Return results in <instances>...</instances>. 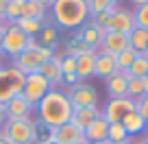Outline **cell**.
<instances>
[{
    "mask_svg": "<svg viewBox=\"0 0 148 144\" xmlns=\"http://www.w3.org/2000/svg\"><path fill=\"white\" fill-rule=\"evenodd\" d=\"M118 5V0H87V7H89V15H98L102 13V11L111 9V7H116Z\"/></svg>",
    "mask_w": 148,
    "mask_h": 144,
    "instance_id": "29",
    "label": "cell"
},
{
    "mask_svg": "<svg viewBox=\"0 0 148 144\" xmlns=\"http://www.w3.org/2000/svg\"><path fill=\"white\" fill-rule=\"evenodd\" d=\"M0 68H2V61H0Z\"/></svg>",
    "mask_w": 148,
    "mask_h": 144,
    "instance_id": "48",
    "label": "cell"
},
{
    "mask_svg": "<svg viewBox=\"0 0 148 144\" xmlns=\"http://www.w3.org/2000/svg\"><path fill=\"white\" fill-rule=\"evenodd\" d=\"M122 127H124L126 135L133 138V135H139V133L146 131V120H144L137 112H131V114H126V116L122 118Z\"/></svg>",
    "mask_w": 148,
    "mask_h": 144,
    "instance_id": "21",
    "label": "cell"
},
{
    "mask_svg": "<svg viewBox=\"0 0 148 144\" xmlns=\"http://www.w3.org/2000/svg\"><path fill=\"white\" fill-rule=\"evenodd\" d=\"M24 5H26V0H9L2 20H7V24H13L15 20H20L22 18V11H24Z\"/></svg>",
    "mask_w": 148,
    "mask_h": 144,
    "instance_id": "27",
    "label": "cell"
},
{
    "mask_svg": "<svg viewBox=\"0 0 148 144\" xmlns=\"http://www.w3.org/2000/svg\"><path fill=\"white\" fill-rule=\"evenodd\" d=\"M61 70H63V76L76 74V57L63 55V57H61Z\"/></svg>",
    "mask_w": 148,
    "mask_h": 144,
    "instance_id": "33",
    "label": "cell"
},
{
    "mask_svg": "<svg viewBox=\"0 0 148 144\" xmlns=\"http://www.w3.org/2000/svg\"><path fill=\"white\" fill-rule=\"evenodd\" d=\"M118 72V63H116V57L113 55H107V52H98L96 57V72L94 76H100V79H109Z\"/></svg>",
    "mask_w": 148,
    "mask_h": 144,
    "instance_id": "19",
    "label": "cell"
},
{
    "mask_svg": "<svg viewBox=\"0 0 148 144\" xmlns=\"http://www.w3.org/2000/svg\"><path fill=\"white\" fill-rule=\"evenodd\" d=\"M57 39H59V31H57L55 24H44L42 33L37 35V42L46 48H52V50L57 48Z\"/></svg>",
    "mask_w": 148,
    "mask_h": 144,
    "instance_id": "23",
    "label": "cell"
},
{
    "mask_svg": "<svg viewBox=\"0 0 148 144\" xmlns=\"http://www.w3.org/2000/svg\"><path fill=\"white\" fill-rule=\"evenodd\" d=\"M135 57H137V52H135L131 46H129V48H124L120 55H116L118 70H120V72H129V68H131V63L135 61Z\"/></svg>",
    "mask_w": 148,
    "mask_h": 144,
    "instance_id": "28",
    "label": "cell"
},
{
    "mask_svg": "<svg viewBox=\"0 0 148 144\" xmlns=\"http://www.w3.org/2000/svg\"><path fill=\"white\" fill-rule=\"evenodd\" d=\"M129 74H131V79H144L148 74V52L135 57V61L129 68Z\"/></svg>",
    "mask_w": 148,
    "mask_h": 144,
    "instance_id": "26",
    "label": "cell"
},
{
    "mask_svg": "<svg viewBox=\"0 0 148 144\" xmlns=\"http://www.w3.org/2000/svg\"><path fill=\"white\" fill-rule=\"evenodd\" d=\"M5 109H7V120H18V118H28L31 116L33 105L22 96V94H18V96H13L5 105Z\"/></svg>",
    "mask_w": 148,
    "mask_h": 144,
    "instance_id": "16",
    "label": "cell"
},
{
    "mask_svg": "<svg viewBox=\"0 0 148 144\" xmlns=\"http://www.w3.org/2000/svg\"><path fill=\"white\" fill-rule=\"evenodd\" d=\"M5 122H7V109H5V105L0 103V127H5Z\"/></svg>",
    "mask_w": 148,
    "mask_h": 144,
    "instance_id": "35",
    "label": "cell"
},
{
    "mask_svg": "<svg viewBox=\"0 0 148 144\" xmlns=\"http://www.w3.org/2000/svg\"><path fill=\"white\" fill-rule=\"evenodd\" d=\"M129 79H131L129 72H120V70L113 76H109L107 79V94H109V98H126Z\"/></svg>",
    "mask_w": 148,
    "mask_h": 144,
    "instance_id": "17",
    "label": "cell"
},
{
    "mask_svg": "<svg viewBox=\"0 0 148 144\" xmlns=\"http://www.w3.org/2000/svg\"><path fill=\"white\" fill-rule=\"evenodd\" d=\"M124 48H129V35L124 33H116V31H107L105 37H102V44L98 48V52H107V55H120Z\"/></svg>",
    "mask_w": 148,
    "mask_h": 144,
    "instance_id": "12",
    "label": "cell"
},
{
    "mask_svg": "<svg viewBox=\"0 0 148 144\" xmlns=\"http://www.w3.org/2000/svg\"><path fill=\"white\" fill-rule=\"evenodd\" d=\"M46 15H48L46 7L37 5V2H33V0H26L24 11H22V18H31V20H37V22H44V24H46Z\"/></svg>",
    "mask_w": 148,
    "mask_h": 144,
    "instance_id": "25",
    "label": "cell"
},
{
    "mask_svg": "<svg viewBox=\"0 0 148 144\" xmlns=\"http://www.w3.org/2000/svg\"><path fill=\"white\" fill-rule=\"evenodd\" d=\"M83 133H85V140H87L89 144L105 142V140H107V133H109V122L100 116V118H96V120H94L92 125L83 131Z\"/></svg>",
    "mask_w": 148,
    "mask_h": 144,
    "instance_id": "20",
    "label": "cell"
},
{
    "mask_svg": "<svg viewBox=\"0 0 148 144\" xmlns=\"http://www.w3.org/2000/svg\"><path fill=\"white\" fill-rule=\"evenodd\" d=\"M79 144H89V142H87V140H83V142H79Z\"/></svg>",
    "mask_w": 148,
    "mask_h": 144,
    "instance_id": "45",
    "label": "cell"
},
{
    "mask_svg": "<svg viewBox=\"0 0 148 144\" xmlns=\"http://www.w3.org/2000/svg\"><path fill=\"white\" fill-rule=\"evenodd\" d=\"M50 92V83L44 79L39 72H33V74H26V81H24V90H22V96L31 103L33 107L39 105L46 94Z\"/></svg>",
    "mask_w": 148,
    "mask_h": 144,
    "instance_id": "8",
    "label": "cell"
},
{
    "mask_svg": "<svg viewBox=\"0 0 148 144\" xmlns=\"http://www.w3.org/2000/svg\"><path fill=\"white\" fill-rule=\"evenodd\" d=\"M28 48V37L20 31L15 24H7L5 28V37H2V46H0V52H5L7 57H18L20 52H24Z\"/></svg>",
    "mask_w": 148,
    "mask_h": 144,
    "instance_id": "7",
    "label": "cell"
},
{
    "mask_svg": "<svg viewBox=\"0 0 148 144\" xmlns=\"http://www.w3.org/2000/svg\"><path fill=\"white\" fill-rule=\"evenodd\" d=\"M48 138L52 144H79L85 140V133L76 125L68 122V125H61L57 129H48Z\"/></svg>",
    "mask_w": 148,
    "mask_h": 144,
    "instance_id": "10",
    "label": "cell"
},
{
    "mask_svg": "<svg viewBox=\"0 0 148 144\" xmlns=\"http://www.w3.org/2000/svg\"><path fill=\"white\" fill-rule=\"evenodd\" d=\"M37 122L28 118H18V120H7L2 127V133L13 144H35L37 140Z\"/></svg>",
    "mask_w": 148,
    "mask_h": 144,
    "instance_id": "3",
    "label": "cell"
},
{
    "mask_svg": "<svg viewBox=\"0 0 148 144\" xmlns=\"http://www.w3.org/2000/svg\"><path fill=\"white\" fill-rule=\"evenodd\" d=\"M13 24L26 35V37H37V35L42 33V28H44V22H37V20H31V18H20V20H15Z\"/></svg>",
    "mask_w": 148,
    "mask_h": 144,
    "instance_id": "24",
    "label": "cell"
},
{
    "mask_svg": "<svg viewBox=\"0 0 148 144\" xmlns=\"http://www.w3.org/2000/svg\"><path fill=\"white\" fill-rule=\"evenodd\" d=\"M144 92H146V94H148V74H146V76H144Z\"/></svg>",
    "mask_w": 148,
    "mask_h": 144,
    "instance_id": "42",
    "label": "cell"
},
{
    "mask_svg": "<svg viewBox=\"0 0 148 144\" xmlns=\"http://www.w3.org/2000/svg\"><path fill=\"white\" fill-rule=\"evenodd\" d=\"M26 74H22L20 70H15L13 65L9 68H0V103L7 105L13 96L22 94Z\"/></svg>",
    "mask_w": 148,
    "mask_h": 144,
    "instance_id": "5",
    "label": "cell"
},
{
    "mask_svg": "<svg viewBox=\"0 0 148 144\" xmlns=\"http://www.w3.org/2000/svg\"><path fill=\"white\" fill-rule=\"evenodd\" d=\"M68 98L72 103V109H83V107H98V92L94 85H89L87 81H79L76 85L68 88Z\"/></svg>",
    "mask_w": 148,
    "mask_h": 144,
    "instance_id": "6",
    "label": "cell"
},
{
    "mask_svg": "<svg viewBox=\"0 0 148 144\" xmlns=\"http://www.w3.org/2000/svg\"><path fill=\"white\" fill-rule=\"evenodd\" d=\"M135 112V101L133 98H109V103H107V107L102 109V118H105L109 125H113V122H122V118L126 116V114Z\"/></svg>",
    "mask_w": 148,
    "mask_h": 144,
    "instance_id": "9",
    "label": "cell"
},
{
    "mask_svg": "<svg viewBox=\"0 0 148 144\" xmlns=\"http://www.w3.org/2000/svg\"><path fill=\"white\" fill-rule=\"evenodd\" d=\"M129 46L133 48L137 55L148 52V31H144V28H133V31L129 33Z\"/></svg>",
    "mask_w": 148,
    "mask_h": 144,
    "instance_id": "22",
    "label": "cell"
},
{
    "mask_svg": "<svg viewBox=\"0 0 148 144\" xmlns=\"http://www.w3.org/2000/svg\"><path fill=\"white\" fill-rule=\"evenodd\" d=\"M52 55H55L52 48L39 46V48H35V50H24V52H20L18 57H13V59H11V65H13L15 70H20L22 74H33V72H39V65L46 59H50Z\"/></svg>",
    "mask_w": 148,
    "mask_h": 144,
    "instance_id": "4",
    "label": "cell"
},
{
    "mask_svg": "<svg viewBox=\"0 0 148 144\" xmlns=\"http://www.w3.org/2000/svg\"><path fill=\"white\" fill-rule=\"evenodd\" d=\"M5 28H7V24H2V26H0V46H2V37H5Z\"/></svg>",
    "mask_w": 148,
    "mask_h": 144,
    "instance_id": "41",
    "label": "cell"
},
{
    "mask_svg": "<svg viewBox=\"0 0 148 144\" xmlns=\"http://www.w3.org/2000/svg\"><path fill=\"white\" fill-rule=\"evenodd\" d=\"M72 103H70L68 94L61 90H50L37 105L39 125L46 129H57L61 125H68L72 120Z\"/></svg>",
    "mask_w": 148,
    "mask_h": 144,
    "instance_id": "1",
    "label": "cell"
},
{
    "mask_svg": "<svg viewBox=\"0 0 148 144\" xmlns=\"http://www.w3.org/2000/svg\"><path fill=\"white\" fill-rule=\"evenodd\" d=\"M135 7H142V5H148V0H131Z\"/></svg>",
    "mask_w": 148,
    "mask_h": 144,
    "instance_id": "40",
    "label": "cell"
},
{
    "mask_svg": "<svg viewBox=\"0 0 148 144\" xmlns=\"http://www.w3.org/2000/svg\"><path fill=\"white\" fill-rule=\"evenodd\" d=\"M33 2H37V5L46 7V9H48V7H52V5H55V0H33Z\"/></svg>",
    "mask_w": 148,
    "mask_h": 144,
    "instance_id": "36",
    "label": "cell"
},
{
    "mask_svg": "<svg viewBox=\"0 0 148 144\" xmlns=\"http://www.w3.org/2000/svg\"><path fill=\"white\" fill-rule=\"evenodd\" d=\"M116 144H133V138H126V140H122V142H116Z\"/></svg>",
    "mask_w": 148,
    "mask_h": 144,
    "instance_id": "43",
    "label": "cell"
},
{
    "mask_svg": "<svg viewBox=\"0 0 148 144\" xmlns=\"http://www.w3.org/2000/svg\"><path fill=\"white\" fill-rule=\"evenodd\" d=\"M146 133H148V118H146Z\"/></svg>",
    "mask_w": 148,
    "mask_h": 144,
    "instance_id": "46",
    "label": "cell"
},
{
    "mask_svg": "<svg viewBox=\"0 0 148 144\" xmlns=\"http://www.w3.org/2000/svg\"><path fill=\"white\" fill-rule=\"evenodd\" d=\"M7 2H9V0H0V18H5V11H7Z\"/></svg>",
    "mask_w": 148,
    "mask_h": 144,
    "instance_id": "37",
    "label": "cell"
},
{
    "mask_svg": "<svg viewBox=\"0 0 148 144\" xmlns=\"http://www.w3.org/2000/svg\"><path fill=\"white\" fill-rule=\"evenodd\" d=\"M135 112H137L144 120L148 118V94H144V96H139L137 101H135Z\"/></svg>",
    "mask_w": 148,
    "mask_h": 144,
    "instance_id": "34",
    "label": "cell"
},
{
    "mask_svg": "<svg viewBox=\"0 0 148 144\" xmlns=\"http://www.w3.org/2000/svg\"><path fill=\"white\" fill-rule=\"evenodd\" d=\"M0 144H13V142H11V140L7 138L5 133H2V129H0Z\"/></svg>",
    "mask_w": 148,
    "mask_h": 144,
    "instance_id": "38",
    "label": "cell"
},
{
    "mask_svg": "<svg viewBox=\"0 0 148 144\" xmlns=\"http://www.w3.org/2000/svg\"><path fill=\"white\" fill-rule=\"evenodd\" d=\"M102 112L98 109V107H83V109H74L72 112V125H76L81 131H85L89 125H92L96 118H100Z\"/></svg>",
    "mask_w": 148,
    "mask_h": 144,
    "instance_id": "18",
    "label": "cell"
},
{
    "mask_svg": "<svg viewBox=\"0 0 148 144\" xmlns=\"http://www.w3.org/2000/svg\"><path fill=\"white\" fill-rule=\"evenodd\" d=\"M96 144H111V142H109V140H105V142H96Z\"/></svg>",
    "mask_w": 148,
    "mask_h": 144,
    "instance_id": "44",
    "label": "cell"
},
{
    "mask_svg": "<svg viewBox=\"0 0 148 144\" xmlns=\"http://www.w3.org/2000/svg\"><path fill=\"white\" fill-rule=\"evenodd\" d=\"M96 57H98L96 50H85L76 57V76H79V81H87L89 76H94V72H96Z\"/></svg>",
    "mask_w": 148,
    "mask_h": 144,
    "instance_id": "15",
    "label": "cell"
},
{
    "mask_svg": "<svg viewBox=\"0 0 148 144\" xmlns=\"http://www.w3.org/2000/svg\"><path fill=\"white\" fill-rule=\"evenodd\" d=\"M105 33H107V28H100V26H96V24H85V26H81L79 37H81V42H83L89 50H96L98 52V48H100V44H102V37H105Z\"/></svg>",
    "mask_w": 148,
    "mask_h": 144,
    "instance_id": "14",
    "label": "cell"
},
{
    "mask_svg": "<svg viewBox=\"0 0 148 144\" xmlns=\"http://www.w3.org/2000/svg\"><path fill=\"white\" fill-rule=\"evenodd\" d=\"M61 57L63 55H52L50 59H46L39 65V74L50 83V90H59V85L63 83V70H61Z\"/></svg>",
    "mask_w": 148,
    "mask_h": 144,
    "instance_id": "11",
    "label": "cell"
},
{
    "mask_svg": "<svg viewBox=\"0 0 148 144\" xmlns=\"http://www.w3.org/2000/svg\"><path fill=\"white\" fill-rule=\"evenodd\" d=\"M133 144H148V135H144V138H137V140H133Z\"/></svg>",
    "mask_w": 148,
    "mask_h": 144,
    "instance_id": "39",
    "label": "cell"
},
{
    "mask_svg": "<svg viewBox=\"0 0 148 144\" xmlns=\"http://www.w3.org/2000/svg\"><path fill=\"white\" fill-rule=\"evenodd\" d=\"M0 26H2V18H0Z\"/></svg>",
    "mask_w": 148,
    "mask_h": 144,
    "instance_id": "47",
    "label": "cell"
},
{
    "mask_svg": "<svg viewBox=\"0 0 148 144\" xmlns=\"http://www.w3.org/2000/svg\"><path fill=\"white\" fill-rule=\"evenodd\" d=\"M144 79H129V85H126V96L137 101L139 96H144Z\"/></svg>",
    "mask_w": 148,
    "mask_h": 144,
    "instance_id": "32",
    "label": "cell"
},
{
    "mask_svg": "<svg viewBox=\"0 0 148 144\" xmlns=\"http://www.w3.org/2000/svg\"><path fill=\"white\" fill-rule=\"evenodd\" d=\"M129 135H126L124 127H122V122H113V125H109V133H107V140H109L111 144L116 142H122V140H126Z\"/></svg>",
    "mask_w": 148,
    "mask_h": 144,
    "instance_id": "31",
    "label": "cell"
},
{
    "mask_svg": "<svg viewBox=\"0 0 148 144\" xmlns=\"http://www.w3.org/2000/svg\"><path fill=\"white\" fill-rule=\"evenodd\" d=\"M133 28H135V24H133V11H129V9H116V11H113V15H111V20H109V24H107V31L124 33V35H129Z\"/></svg>",
    "mask_w": 148,
    "mask_h": 144,
    "instance_id": "13",
    "label": "cell"
},
{
    "mask_svg": "<svg viewBox=\"0 0 148 144\" xmlns=\"http://www.w3.org/2000/svg\"><path fill=\"white\" fill-rule=\"evenodd\" d=\"M89 18L87 0H55L52 24L61 28H81Z\"/></svg>",
    "mask_w": 148,
    "mask_h": 144,
    "instance_id": "2",
    "label": "cell"
},
{
    "mask_svg": "<svg viewBox=\"0 0 148 144\" xmlns=\"http://www.w3.org/2000/svg\"><path fill=\"white\" fill-rule=\"evenodd\" d=\"M133 24H135V28H144V31H148V5L135 7V11H133Z\"/></svg>",
    "mask_w": 148,
    "mask_h": 144,
    "instance_id": "30",
    "label": "cell"
}]
</instances>
